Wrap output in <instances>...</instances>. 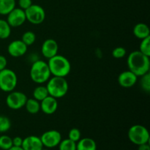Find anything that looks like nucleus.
Returning <instances> with one entry per match:
<instances>
[{
    "instance_id": "nucleus-14",
    "label": "nucleus",
    "mask_w": 150,
    "mask_h": 150,
    "mask_svg": "<svg viewBox=\"0 0 150 150\" xmlns=\"http://www.w3.org/2000/svg\"><path fill=\"white\" fill-rule=\"evenodd\" d=\"M58 108L57 98L48 95L40 102V110L45 114L51 115L54 114Z\"/></svg>"
},
{
    "instance_id": "nucleus-27",
    "label": "nucleus",
    "mask_w": 150,
    "mask_h": 150,
    "mask_svg": "<svg viewBox=\"0 0 150 150\" xmlns=\"http://www.w3.org/2000/svg\"><path fill=\"white\" fill-rule=\"evenodd\" d=\"M141 87L146 93L150 92V75L149 73L141 76Z\"/></svg>"
},
{
    "instance_id": "nucleus-4",
    "label": "nucleus",
    "mask_w": 150,
    "mask_h": 150,
    "mask_svg": "<svg viewBox=\"0 0 150 150\" xmlns=\"http://www.w3.org/2000/svg\"><path fill=\"white\" fill-rule=\"evenodd\" d=\"M46 88L50 96L57 99L67 95L69 86L65 78L53 76L47 81Z\"/></svg>"
},
{
    "instance_id": "nucleus-22",
    "label": "nucleus",
    "mask_w": 150,
    "mask_h": 150,
    "mask_svg": "<svg viewBox=\"0 0 150 150\" xmlns=\"http://www.w3.org/2000/svg\"><path fill=\"white\" fill-rule=\"evenodd\" d=\"M36 40V35L32 31H27L22 35L21 41L27 46L32 45Z\"/></svg>"
},
{
    "instance_id": "nucleus-35",
    "label": "nucleus",
    "mask_w": 150,
    "mask_h": 150,
    "mask_svg": "<svg viewBox=\"0 0 150 150\" xmlns=\"http://www.w3.org/2000/svg\"><path fill=\"white\" fill-rule=\"evenodd\" d=\"M41 150H49V149H43V148H42V149H41Z\"/></svg>"
},
{
    "instance_id": "nucleus-23",
    "label": "nucleus",
    "mask_w": 150,
    "mask_h": 150,
    "mask_svg": "<svg viewBox=\"0 0 150 150\" xmlns=\"http://www.w3.org/2000/svg\"><path fill=\"white\" fill-rule=\"evenodd\" d=\"M58 146L59 150H76V142L69 139L62 140Z\"/></svg>"
},
{
    "instance_id": "nucleus-33",
    "label": "nucleus",
    "mask_w": 150,
    "mask_h": 150,
    "mask_svg": "<svg viewBox=\"0 0 150 150\" xmlns=\"http://www.w3.org/2000/svg\"><path fill=\"white\" fill-rule=\"evenodd\" d=\"M138 150H150V146L149 143L143 144L139 145Z\"/></svg>"
},
{
    "instance_id": "nucleus-5",
    "label": "nucleus",
    "mask_w": 150,
    "mask_h": 150,
    "mask_svg": "<svg viewBox=\"0 0 150 150\" xmlns=\"http://www.w3.org/2000/svg\"><path fill=\"white\" fill-rule=\"evenodd\" d=\"M127 135L129 140L138 146L149 142V131L144 126L141 125H135L130 127Z\"/></svg>"
},
{
    "instance_id": "nucleus-10",
    "label": "nucleus",
    "mask_w": 150,
    "mask_h": 150,
    "mask_svg": "<svg viewBox=\"0 0 150 150\" xmlns=\"http://www.w3.org/2000/svg\"><path fill=\"white\" fill-rule=\"evenodd\" d=\"M7 16V21L11 27H18L26 21L24 10L19 7H15Z\"/></svg>"
},
{
    "instance_id": "nucleus-21",
    "label": "nucleus",
    "mask_w": 150,
    "mask_h": 150,
    "mask_svg": "<svg viewBox=\"0 0 150 150\" xmlns=\"http://www.w3.org/2000/svg\"><path fill=\"white\" fill-rule=\"evenodd\" d=\"M11 34V26L7 21L0 19V39L4 40L10 37Z\"/></svg>"
},
{
    "instance_id": "nucleus-18",
    "label": "nucleus",
    "mask_w": 150,
    "mask_h": 150,
    "mask_svg": "<svg viewBox=\"0 0 150 150\" xmlns=\"http://www.w3.org/2000/svg\"><path fill=\"white\" fill-rule=\"evenodd\" d=\"M16 7V0H0V15L7 16Z\"/></svg>"
},
{
    "instance_id": "nucleus-16",
    "label": "nucleus",
    "mask_w": 150,
    "mask_h": 150,
    "mask_svg": "<svg viewBox=\"0 0 150 150\" xmlns=\"http://www.w3.org/2000/svg\"><path fill=\"white\" fill-rule=\"evenodd\" d=\"M133 34L138 39L143 40L150 37L149 26L144 23H139L133 28Z\"/></svg>"
},
{
    "instance_id": "nucleus-28",
    "label": "nucleus",
    "mask_w": 150,
    "mask_h": 150,
    "mask_svg": "<svg viewBox=\"0 0 150 150\" xmlns=\"http://www.w3.org/2000/svg\"><path fill=\"white\" fill-rule=\"evenodd\" d=\"M81 133L78 128H73L68 133V139L74 142H78L81 139Z\"/></svg>"
},
{
    "instance_id": "nucleus-8",
    "label": "nucleus",
    "mask_w": 150,
    "mask_h": 150,
    "mask_svg": "<svg viewBox=\"0 0 150 150\" xmlns=\"http://www.w3.org/2000/svg\"><path fill=\"white\" fill-rule=\"evenodd\" d=\"M27 100V97L24 93L18 91H13L8 94L6 98V104L13 110H18L23 108Z\"/></svg>"
},
{
    "instance_id": "nucleus-20",
    "label": "nucleus",
    "mask_w": 150,
    "mask_h": 150,
    "mask_svg": "<svg viewBox=\"0 0 150 150\" xmlns=\"http://www.w3.org/2000/svg\"><path fill=\"white\" fill-rule=\"evenodd\" d=\"M49 95L46 86H37L33 91V97L35 100L41 102L42 100L45 99L46 97Z\"/></svg>"
},
{
    "instance_id": "nucleus-1",
    "label": "nucleus",
    "mask_w": 150,
    "mask_h": 150,
    "mask_svg": "<svg viewBox=\"0 0 150 150\" xmlns=\"http://www.w3.org/2000/svg\"><path fill=\"white\" fill-rule=\"evenodd\" d=\"M129 70L133 72L137 77H141L149 73V57L139 51H135L128 55L127 60Z\"/></svg>"
},
{
    "instance_id": "nucleus-3",
    "label": "nucleus",
    "mask_w": 150,
    "mask_h": 150,
    "mask_svg": "<svg viewBox=\"0 0 150 150\" xmlns=\"http://www.w3.org/2000/svg\"><path fill=\"white\" fill-rule=\"evenodd\" d=\"M29 74L32 81L39 84L48 81L51 75L48 63L42 60H37L34 62L31 67Z\"/></svg>"
},
{
    "instance_id": "nucleus-12",
    "label": "nucleus",
    "mask_w": 150,
    "mask_h": 150,
    "mask_svg": "<svg viewBox=\"0 0 150 150\" xmlns=\"http://www.w3.org/2000/svg\"><path fill=\"white\" fill-rule=\"evenodd\" d=\"M27 45L21 40H16L10 42L7 47L8 54L13 57H20L24 55L27 51Z\"/></svg>"
},
{
    "instance_id": "nucleus-9",
    "label": "nucleus",
    "mask_w": 150,
    "mask_h": 150,
    "mask_svg": "<svg viewBox=\"0 0 150 150\" xmlns=\"http://www.w3.org/2000/svg\"><path fill=\"white\" fill-rule=\"evenodd\" d=\"M40 140L43 146L47 148H54L59 144L61 142L62 135L56 130H51L42 133L40 136Z\"/></svg>"
},
{
    "instance_id": "nucleus-11",
    "label": "nucleus",
    "mask_w": 150,
    "mask_h": 150,
    "mask_svg": "<svg viewBox=\"0 0 150 150\" xmlns=\"http://www.w3.org/2000/svg\"><path fill=\"white\" fill-rule=\"evenodd\" d=\"M58 50V43L54 39L45 40L41 47V52H42V56L48 59L57 55Z\"/></svg>"
},
{
    "instance_id": "nucleus-29",
    "label": "nucleus",
    "mask_w": 150,
    "mask_h": 150,
    "mask_svg": "<svg viewBox=\"0 0 150 150\" xmlns=\"http://www.w3.org/2000/svg\"><path fill=\"white\" fill-rule=\"evenodd\" d=\"M126 49L123 47H117L112 51V56L115 59H122L125 57Z\"/></svg>"
},
{
    "instance_id": "nucleus-32",
    "label": "nucleus",
    "mask_w": 150,
    "mask_h": 150,
    "mask_svg": "<svg viewBox=\"0 0 150 150\" xmlns=\"http://www.w3.org/2000/svg\"><path fill=\"white\" fill-rule=\"evenodd\" d=\"M22 143H23V139L19 136H16L13 139V146H21Z\"/></svg>"
},
{
    "instance_id": "nucleus-2",
    "label": "nucleus",
    "mask_w": 150,
    "mask_h": 150,
    "mask_svg": "<svg viewBox=\"0 0 150 150\" xmlns=\"http://www.w3.org/2000/svg\"><path fill=\"white\" fill-rule=\"evenodd\" d=\"M48 65L53 76L65 78L71 70L70 61L64 56L58 54L48 59Z\"/></svg>"
},
{
    "instance_id": "nucleus-34",
    "label": "nucleus",
    "mask_w": 150,
    "mask_h": 150,
    "mask_svg": "<svg viewBox=\"0 0 150 150\" xmlns=\"http://www.w3.org/2000/svg\"><path fill=\"white\" fill-rule=\"evenodd\" d=\"M8 150H24L21 146H13L10 149H9Z\"/></svg>"
},
{
    "instance_id": "nucleus-25",
    "label": "nucleus",
    "mask_w": 150,
    "mask_h": 150,
    "mask_svg": "<svg viewBox=\"0 0 150 150\" xmlns=\"http://www.w3.org/2000/svg\"><path fill=\"white\" fill-rule=\"evenodd\" d=\"M139 51L147 57H150V37L142 40Z\"/></svg>"
},
{
    "instance_id": "nucleus-19",
    "label": "nucleus",
    "mask_w": 150,
    "mask_h": 150,
    "mask_svg": "<svg viewBox=\"0 0 150 150\" xmlns=\"http://www.w3.org/2000/svg\"><path fill=\"white\" fill-rule=\"evenodd\" d=\"M27 112L31 114H36L40 111V103L35 98H29L26 100L24 105Z\"/></svg>"
},
{
    "instance_id": "nucleus-6",
    "label": "nucleus",
    "mask_w": 150,
    "mask_h": 150,
    "mask_svg": "<svg viewBox=\"0 0 150 150\" xmlns=\"http://www.w3.org/2000/svg\"><path fill=\"white\" fill-rule=\"evenodd\" d=\"M18 83V77L16 73L10 69L5 68L0 71V89L3 92L14 91Z\"/></svg>"
},
{
    "instance_id": "nucleus-30",
    "label": "nucleus",
    "mask_w": 150,
    "mask_h": 150,
    "mask_svg": "<svg viewBox=\"0 0 150 150\" xmlns=\"http://www.w3.org/2000/svg\"><path fill=\"white\" fill-rule=\"evenodd\" d=\"M32 4V0H18L19 8L25 10Z\"/></svg>"
},
{
    "instance_id": "nucleus-15",
    "label": "nucleus",
    "mask_w": 150,
    "mask_h": 150,
    "mask_svg": "<svg viewBox=\"0 0 150 150\" xmlns=\"http://www.w3.org/2000/svg\"><path fill=\"white\" fill-rule=\"evenodd\" d=\"M21 147L24 150H41L43 148V145L40 137L29 136L23 139Z\"/></svg>"
},
{
    "instance_id": "nucleus-26",
    "label": "nucleus",
    "mask_w": 150,
    "mask_h": 150,
    "mask_svg": "<svg viewBox=\"0 0 150 150\" xmlns=\"http://www.w3.org/2000/svg\"><path fill=\"white\" fill-rule=\"evenodd\" d=\"M11 127V122L8 117L0 116V133H5Z\"/></svg>"
},
{
    "instance_id": "nucleus-31",
    "label": "nucleus",
    "mask_w": 150,
    "mask_h": 150,
    "mask_svg": "<svg viewBox=\"0 0 150 150\" xmlns=\"http://www.w3.org/2000/svg\"><path fill=\"white\" fill-rule=\"evenodd\" d=\"M7 64V60L5 57L2 55H0V71L6 68Z\"/></svg>"
},
{
    "instance_id": "nucleus-24",
    "label": "nucleus",
    "mask_w": 150,
    "mask_h": 150,
    "mask_svg": "<svg viewBox=\"0 0 150 150\" xmlns=\"http://www.w3.org/2000/svg\"><path fill=\"white\" fill-rule=\"evenodd\" d=\"M13 146V139L10 136L2 135L0 136V149L8 150Z\"/></svg>"
},
{
    "instance_id": "nucleus-13",
    "label": "nucleus",
    "mask_w": 150,
    "mask_h": 150,
    "mask_svg": "<svg viewBox=\"0 0 150 150\" xmlns=\"http://www.w3.org/2000/svg\"><path fill=\"white\" fill-rule=\"evenodd\" d=\"M138 77L130 70H126L118 76V83L123 88H131L136 83Z\"/></svg>"
},
{
    "instance_id": "nucleus-17",
    "label": "nucleus",
    "mask_w": 150,
    "mask_h": 150,
    "mask_svg": "<svg viewBox=\"0 0 150 150\" xmlns=\"http://www.w3.org/2000/svg\"><path fill=\"white\" fill-rule=\"evenodd\" d=\"M76 150H97L96 142L90 138L81 139L76 144Z\"/></svg>"
},
{
    "instance_id": "nucleus-7",
    "label": "nucleus",
    "mask_w": 150,
    "mask_h": 150,
    "mask_svg": "<svg viewBox=\"0 0 150 150\" xmlns=\"http://www.w3.org/2000/svg\"><path fill=\"white\" fill-rule=\"evenodd\" d=\"M24 12L26 20L32 24H40L45 21V10L41 6L38 4H32L29 8L25 10Z\"/></svg>"
}]
</instances>
